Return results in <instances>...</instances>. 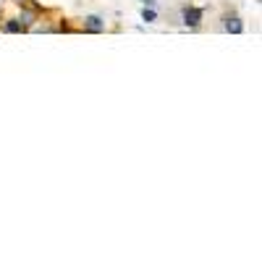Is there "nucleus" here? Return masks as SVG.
I'll return each instance as SVG.
<instances>
[{"label":"nucleus","instance_id":"2","mask_svg":"<svg viewBox=\"0 0 262 262\" xmlns=\"http://www.w3.org/2000/svg\"><path fill=\"white\" fill-rule=\"evenodd\" d=\"M241 29H244V27H241L239 18H228V21H226V31H231V34H239Z\"/></svg>","mask_w":262,"mask_h":262},{"label":"nucleus","instance_id":"3","mask_svg":"<svg viewBox=\"0 0 262 262\" xmlns=\"http://www.w3.org/2000/svg\"><path fill=\"white\" fill-rule=\"evenodd\" d=\"M87 27L92 29V31H100L102 24H100V18H97V16H89V18H87Z\"/></svg>","mask_w":262,"mask_h":262},{"label":"nucleus","instance_id":"5","mask_svg":"<svg viewBox=\"0 0 262 262\" xmlns=\"http://www.w3.org/2000/svg\"><path fill=\"white\" fill-rule=\"evenodd\" d=\"M5 31H21V27H18V24H14V21H11V24H5Z\"/></svg>","mask_w":262,"mask_h":262},{"label":"nucleus","instance_id":"4","mask_svg":"<svg viewBox=\"0 0 262 262\" xmlns=\"http://www.w3.org/2000/svg\"><path fill=\"white\" fill-rule=\"evenodd\" d=\"M142 16H144V21H155V11H147V8H144Z\"/></svg>","mask_w":262,"mask_h":262},{"label":"nucleus","instance_id":"6","mask_svg":"<svg viewBox=\"0 0 262 262\" xmlns=\"http://www.w3.org/2000/svg\"><path fill=\"white\" fill-rule=\"evenodd\" d=\"M144 3H152V0H144Z\"/></svg>","mask_w":262,"mask_h":262},{"label":"nucleus","instance_id":"1","mask_svg":"<svg viewBox=\"0 0 262 262\" xmlns=\"http://www.w3.org/2000/svg\"><path fill=\"white\" fill-rule=\"evenodd\" d=\"M200 18H202V11L200 8H186V11H184V24H186V27H197Z\"/></svg>","mask_w":262,"mask_h":262}]
</instances>
